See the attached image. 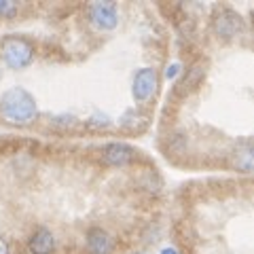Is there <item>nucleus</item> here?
I'll list each match as a JSON object with an SVG mask.
<instances>
[{"label":"nucleus","mask_w":254,"mask_h":254,"mask_svg":"<svg viewBox=\"0 0 254 254\" xmlns=\"http://www.w3.org/2000/svg\"><path fill=\"white\" fill-rule=\"evenodd\" d=\"M0 113H2L4 121L13 125H28L36 119L38 106L30 91H26L23 87H11L0 98Z\"/></svg>","instance_id":"f257e3e1"},{"label":"nucleus","mask_w":254,"mask_h":254,"mask_svg":"<svg viewBox=\"0 0 254 254\" xmlns=\"http://www.w3.org/2000/svg\"><path fill=\"white\" fill-rule=\"evenodd\" d=\"M2 60L9 68L21 70L28 68L34 60V45L23 36H9L2 43Z\"/></svg>","instance_id":"f03ea898"},{"label":"nucleus","mask_w":254,"mask_h":254,"mask_svg":"<svg viewBox=\"0 0 254 254\" xmlns=\"http://www.w3.org/2000/svg\"><path fill=\"white\" fill-rule=\"evenodd\" d=\"M159 87V74L155 68H142L133 76V85H131V93H133V100L144 104L150 98L155 95Z\"/></svg>","instance_id":"7ed1b4c3"},{"label":"nucleus","mask_w":254,"mask_h":254,"mask_svg":"<svg viewBox=\"0 0 254 254\" xmlns=\"http://www.w3.org/2000/svg\"><path fill=\"white\" fill-rule=\"evenodd\" d=\"M246 30V23L242 19L240 13H235L233 9H222L216 13V17H214V32H216L218 36L222 38H235L237 34H242Z\"/></svg>","instance_id":"20e7f679"},{"label":"nucleus","mask_w":254,"mask_h":254,"mask_svg":"<svg viewBox=\"0 0 254 254\" xmlns=\"http://www.w3.org/2000/svg\"><path fill=\"white\" fill-rule=\"evenodd\" d=\"M87 13H89V19L98 30H113L119 23L115 2H93L87 9Z\"/></svg>","instance_id":"39448f33"},{"label":"nucleus","mask_w":254,"mask_h":254,"mask_svg":"<svg viewBox=\"0 0 254 254\" xmlns=\"http://www.w3.org/2000/svg\"><path fill=\"white\" fill-rule=\"evenodd\" d=\"M102 159L108 165H127L136 159V148L125 144V142H113L102 148Z\"/></svg>","instance_id":"423d86ee"},{"label":"nucleus","mask_w":254,"mask_h":254,"mask_svg":"<svg viewBox=\"0 0 254 254\" xmlns=\"http://www.w3.org/2000/svg\"><path fill=\"white\" fill-rule=\"evenodd\" d=\"M203 76H205V66H203V64H201V62L190 64L189 70L185 72V76H182L180 81H178V85H176V93H178V95H185V93L195 91L197 87L201 85Z\"/></svg>","instance_id":"0eeeda50"},{"label":"nucleus","mask_w":254,"mask_h":254,"mask_svg":"<svg viewBox=\"0 0 254 254\" xmlns=\"http://www.w3.org/2000/svg\"><path fill=\"white\" fill-rule=\"evenodd\" d=\"M30 254H51L55 250V237L47 227H38L28 240Z\"/></svg>","instance_id":"6e6552de"},{"label":"nucleus","mask_w":254,"mask_h":254,"mask_svg":"<svg viewBox=\"0 0 254 254\" xmlns=\"http://www.w3.org/2000/svg\"><path fill=\"white\" fill-rule=\"evenodd\" d=\"M87 248L91 254H110L115 248V242L104 229L93 227L87 231Z\"/></svg>","instance_id":"1a4fd4ad"},{"label":"nucleus","mask_w":254,"mask_h":254,"mask_svg":"<svg viewBox=\"0 0 254 254\" xmlns=\"http://www.w3.org/2000/svg\"><path fill=\"white\" fill-rule=\"evenodd\" d=\"M119 121H121V125L125 127V129L140 131V129H144V125H146V117L142 115L140 110H136V108H127Z\"/></svg>","instance_id":"9d476101"},{"label":"nucleus","mask_w":254,"mask_h":254,"mask_svg":"<svg viewBox=\"0 0 254 254\" xmlns=\"http://www.w3.org/2000/svg\"><path fill=\"white\" fill-rule=\"evenodd\" d=\"M233 165L242 172H250L252 165H254V155H252V146L250 144H244V146H237L233 150Z\"/></svg>","instance_id":"9b49d317"},{"label":"nucleus","mask_w":254,"mask_h":254,"mask_svg":"<svg viewBox=\"0 0 254 254\" xmlns=\"http://www.w3.org/2000/svg\"><path fill=\"white\" fill-rule=\"evenodd\" d=\"M189 146V138H187V133H182V131H174L168 136V148H170V153L174 155H182L187 150Z\"/></svg>","instance_id":"f8f14e48"},{"label":"nucleus","mask_w":254,"mask_h":254,"mask_svg":"<svg viewBox=\"0 0 254 254\" xmlns=\"http://www.w3.org/2000/svg\"><path fill=\"white\" fill-rule=\"evenodd\" d=\"M142 189H146V190H150V193H157L159 189H161V178H159V174L157 172H146L144 176H142Z\"/></svg>","instance_id":"ddd939ff"},{"label":"nucleus","mask_w":254,"mask_h":254,"mask_svg":"<svg viewBox=\"0 0 254 254\" xmlns=\"http://www.w3.org/2000/svg\"><path fill=\"white\" fill-rule=\"evenodd\" d=\"M89 123L95 125V127H108L110 125V117L106 113H93L91 119H89Z\"/></svg>","instance_id":"4468645a"},{"label":"nucleus","mask_w":254,"mask_h":254,"mask_svg":"<svg viewBox=\"0 0 254 254\" xmlns=\"http://www.w3.org/2000/svg\"><path fill=\"white\" fill-rule=\"evenodd\" d=\"M17 13V6L15 2H9V0H0V17H11V15Z\"/></svg>","instance_id":"2eb2a0df"},{"label":"nucleus","mask_w":254,"mask_h":254,"mask_svg":"<svg viewBox=\"0 0 254 254\" xmlns=\"http://www.w3.org/2000/svg\"><path fill=\"white\" fill-rule=\"evenodd\" d=\"M76 119L72 115H60V117H53V125H60V127H72Z\"/></svg>","instance_id":"dca6fc26"},{"label":"nucleus","mask_w":254,"mask_h":254,"mask_svg":"<svg viewBox=\"0 0 254 254\" xmlns=\"http://www.w3.org/2000/svg\"><path fill=\"white\" fill-rule=\"evenodd\" d=\"M178 70H180L178 64H172V66H168V70H165V76H168V78H174V76L178 74Z\"/></svg>","instance_id":"f3484780"},{"label":"nucleus","mask_w":254,"mask_h":254,"mask_svg":"<svg viewBox=\"0 0 254 254\" xmlns=\"http://www.w3.org/2000/svg\"><path fill=\"white\" fill-rule=\"evenodd\" d=\"M0 254H9V244H6L2 235H0Z\"/></svg>","instance_id":"a211bd4d"},{"label":"nucleus","mask_w":254,"mask_h":254,"mask_svg":"<svg viewBox=\"0 0 254 254\" xmlns=\"http://www.w3.org/2000/svg\"><path fill=\"white\" fill-rule=\"evenodd\" d=\"M161 254H178V252L174 250V248H163V250H161Z\"/></svg>","instance_id":"6ab92c4d"},{"label":"nucleus","mask_w":254,"mask_h":254,"mask_svg":"<svg viewBox=\"0 0 254 254\" xmlns=\"http://www.w3.org/2000/svg\"><path fill=\"white\" fill-rule=\"evenodd\" d=\"M136 254H142V252H136Z\"/></svg>","instance_id":"aec40b11"}]
</instances>
